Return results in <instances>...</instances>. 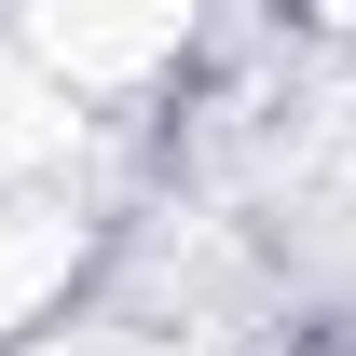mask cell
Returning a JSON list of instances; mask_svg holds the SVG:
<instances>
[{
	"instance_id": "obj_1",
	"label": "cell",
	"mask_w": 356,
	"mask_h": 356,
	"mask_svg": "<svg viewBox=\"0 0 356 356\" xmlns=\"http://www.w3.org/2000/svg\"><path fill=\"white\" fill-rule=\"evenodd\" d=\"M192 14L206 0H0V28L42 55L69 96H137L192 55Z\"/></svg>"
},
{
	"instance_id": "obj_2",
	"label": "cell",
	"mask_w": 356,
	"mask_h": 356,
	"mask_svg": "<svg viewBox=\"0 0 356 356\" xmlns=\"http://www.w3.org/2000/svg\"><path fill=\"white\" fill-rule=\"evenodd\" d=\"M83 261H96V220H83V192H69V178L0 192V343H42L55 302L83 288Z\"/></svg>"
},
{
	"instance_id": "obj_3",
	"label": "cell",
	"mask_w": 356,
	"mask_h": 356,
	"mask_svg": "<svg viewBox=\"0 0 356 356\" xmlns=\"http://www.w3.org/2000/svg\"><path fill=\"white\" fill-rule=\"evenodd\" d=\"M83 110H96V96H69L42 55L0 28V192H42V178H69V151H83Z\"/></svg>"
},
{
	"instance_id": "obj_4",
	"label": "cell",
	"mask_w": 356,
	"mask_h": 356,
	"mask_svg": "<svg viewBox=\"0 0 356 356\" xmlns=\"http://www.w3.org/2000/svg\"><path fill=\"white\" fill-rule=\"evenodd\" d=\"M55 356H178V343H151V329H69Z\"/></svg>"
}]
</instances>
